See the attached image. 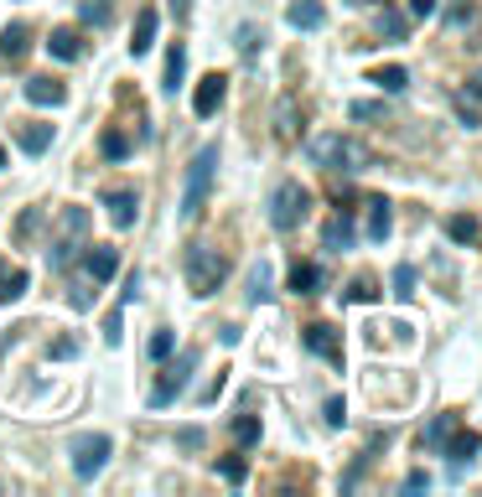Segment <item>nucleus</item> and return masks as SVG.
I'll list each match as a JSON object with an SVG mask.
<instances>
[{"label":"nucleus","mask_w":482,"mask_h":497,"mask_svg":"<svg viewBox=\"0 0 482 497\" xmlns=\"http://www.w3.org/2000/svg\"><path fill=\"white\" fill-rule=\"evenodd\" d=\"M441 11V0H410V16H421V21H430Z\"/></svg>","instance_id":"42"},{"label":"nucleus","mask_w":482,"mask_h":497,"mask_svg":"<svg viewBox=\"0 0 482 497\" xmlns=\"http://www.w3.org/2000/svg\"><path fill=\"white\" fill-rule=\"evenodd\" d=\"M478 234H482V228H478V218H472V212H456V218H446V238H452V244H472Z\"/></svg>","instance_id":"25"},{"label":"nucleus","mask_w":482,"mask_h":497,"mask_svg":"<svg viewBox=\"0 0 482 497\" xmlns=\"http://www.w3.org/2000/svg\"><path fill=\"white\" fill-rule=\"evenodd\" d=\"M109 451H115V440L109 436H78L73 440V471H78L84 482H93L99 471L109 467Z\"/></svg>","instance_id":"7"},{"label":"nucleus","mask_w":482,"mask_h":497,"mask_svg":"<svg viewBox=\"0 0 482 497\" xmlns=\"http://www.w3.org/2000/svg\"><path fill=\"white\" fill-rule=\"evenodd\" d=\"M306 207H311V192H306L301 181H275V192H270V223L280 228V234H291V228L301 223Z\"/></svg>","instance_id":"5"},{"label":"nucleus","mask_w":482,"mask_h":497,"mask_svg":"<svg viewBox=\"0 0 482 497\" xmlns=\"http://www.w3.org/2000/svg\"><path fill=\"white\" fill-rule=\"evenodd\" d=\"M478 451H482V440L472 436V430H452V440L441 445V456H452V467H456V471L467 467V461L478 456Z\"/></svg>","instance_id":"15"},{"label":"nucleus","mask_w":482,"mask_h":497,"mask_svg":"<svg viewBox=\"0 0 482 497\" xmlns=\"http://www.w3.org/2000/svg\"><path fill=\"white\" fill-rule=\"evenodd\" d=\"M301 342H306V352H317V357H327V363H337V368H342V332H337V326L311 322L301 332Z\"/></svg>","instance_id":"8"},{"label":"nucleus","mask_w":482,"mask_h":497,"mask_svg":"<svg viewBox=\"0 0 482 497\" xmlns=\"http://www.w3.org/2000/svg\"><path fill=\"white\" fill-rule=\"evenodd\" d=\"M78 16H84L89 27H109V16H115V11H109V0H84V5H78Z\"/></svg>","instance_id":"33"},{"label":"nucleus","mask_w":482,"mask_h":497,"mask_svg":"<svg viewBox=\"0 0 482 497\" xmlns=\"http://www.w3.org/2000/svg\"><path fill=\"white\" fill-rule=\"evenodd\" d=\"M36 228H42V207H27V212H21V223H16V238H31Z\"/></svg>","instance_id":"37"},{"label":"nucleus","mask_w":482,"mask_h":497,"mask_svg":"<svg viewBox=\"0 0 482 497\" xmlns=\"http://www.w3.org/2000/svg\"><path fill=\"white\" fill-rule=\"evenodd\" d=\"M379 31H384L390 42H405V31H410V21H405L399 11H384V16H379Z\"/></svg>","instance_id":"34"},{"label":"nucleus","mask_w":482,"mask_h":497,"mask_svg":"<svg viewBox=\"0 0 482 497\" xmlns=\"http://www.w3.org/2000/svg\"><path fill=\"white\" fill-rule=\"evenodd\" d=\"M275 140H296V99H280L275 104Z\"/></svg>","instance_id":"23"},{"label":"nucleus","mask_w":482,"mask_h":497,"mask_svg":"<svg viewBox=\"0 0 482 497\" xmlns=\"http://www.w3.org/2000/svg\"><path fill=\"white\" fill-rule=\"evenodd\" d=\"M348 115H353V119H379V115H384V104H374V99H358Z\"/></svg>","instance_id":"41"},{"label":"nucleus","mask_w":482,"mask_h":497,"mask_svg":"<svg viewBox=\"0 0 482 497\" xmlns=\"http://www.w3.org/2000/svg\"><path fill=\"white\" fill-rule=\"evenodd\" d=\"M192 368H197V348H181L177 363H166V368H161V379H156V389H151V405H156V410H166L177 394H187Z\"/></svg>","instance_id":"6"},{"label":"nucleus","mask_w":482,"mask_h":497,"mask_svg":"<svg viewBox=\"0 0 482 497\" xmlns=\"http://www.w3.org/2000/svg\"><path fill=\"white\" fill-rule=\"evenodd\" d=\"M177 445H181V451H197V445H203V430H197V425H181Z\"/></svg>","instance_id":"40"},{"label":"nucleus","mask_w":482,"mask_h":497,"mask_svg":"<svg viewBox=\"0 0 482 497\" xmlns=\"http://www.w3.org/2000/svg\"><path fill=\"white\" fill-rule=\"evenodd\" d=\"M93 285H104V280H115V269H120V249H109V244H89V260H84Z\"/></svg>","instance_id":"10"},{"label":"nucleus","mask_w":482,"mask_h":497,"mask_svg":"<svg viewBox=\"0 0 482 497\" xmlns=\"http://www.w3.org/2000/svg\"><path fill=\"white\" fill-rule=\"evenodd\" d=\"M156 27H161V16H156L151 5H146V11L135 16V36H130V52H135V58H141V52H151V47H156Z\"/></svg>","instance_id":"18"},{"label":"nucleus","mask_w":482,"mask_h":497,"mask_svg":"<svg viewBox=\"0 0 482 497\" xmlns=\"http://www.w3.org/2000/svg\"><path fill=\"white\" fill-rule=\"evenodd\" d=\"M249 301H254V306L270 301V264H265V260L254 264V275H249Z\"/></svg>","instance_id":"30"},{"label":"nucleus","mask_w":482,"mask_h":497,"mask_svg":"<svg viewBox=\"0 0 482 497\" xmlns=\"http://www.w3.org/2000/svg\"><path fill=\"white\" fill-rule=\"evenodd\" d=\"M348 301H358V306H368V301H379V285H374L368 275H358V280L348 285Z\"/></svg>","instance_id":"36"},{"label":"nucleus","mask_w":482,"mask_h":497,"mask_svg":"<svg viewBox=\"0 0 482 497\" xmlns=\"http://www.w3.org/2000/svg\"><path fill=\"white\" fill-rule=\"evenodd\" d=\"M213 172H218V146H203L197 156H192V166H187V181H181V218H187V223H192V218H203Z\"/></svg>","instance_id":"3"},{"label":"nucleus","mask_w":482,"mask_h":497,"mask_svg":"<svg viewBox=\"0 0 482 497\" xmlns=\"http://www.w3.org/2000/svg\"><path fill=\"white\" fill-rule=\"evenodd\" d=\"M104 207H109V223H115V228H130L135 212H141V197H135L130 187H115V192H104Z\"/></svg>","instance_id":"11"},{"label":"nucleus","mask_w":482,"mask_h":497,"mask_svg":"<svg viewBox=\"0 0 482 497\" xmlns=\"http://www.w3.org/2000/svg\"><path fill=\"white\" fill-rule=\"evenodd\" d=\"M342 414H348L342 410V399H327V425H342Z\"/></svg>","instance_id":"45"},{"label":"nucleus","mask_w":482,"mask_h":497,"mask_svg":"<svg viewBox=\"0 0 482 497\" xmlns=\"http://www.w3.org/2000/svg\"><path fill=\"white\" fill-rule=\"evenodd\" d=\"M84 249H89V212H84V207H62L58 223H52V249H47V260H52V269H68Z\"/></svg>","instance_id":"1"},{"label":"nucleus","mask_w":482,"mask_h":497,"mask_svg":"<svg viewBox=\"0 0 482 497\" xmlns=\"http://www.w3.org/2000/svg\"><path fill=\"white\" fill-rule=\"evenodd\" d=\"M151 357H156V363H161V357H172V332H166V326L151 337Z\"/></svg>","instance_id":"39"},{"label":"nucleus","mask_w":482,"mask_h":497,"mask_svg":"<svg viewBox=\"0 0 482 497\" xmlns=\"http://www.w3.org/2000/svg\"><path fill=\"white\" fill-rule=\"evenodd\" d=\"M368 84H379L384 93H405V88H410V73H405L399 62H390V68H374V73H368Z\"/></svg>","instance_id":"21"},{"label":"nucleus","mask_w":482,"mask_h":497,"mask_svg":"<svg viewBox=\"0 0 482 497\" xmlns=\"http://www.w3.org/2000/svg\"><path fill=\"white\" fill-rule=\"evenodd\" d=\"M394 295H399V301L415 295V264H399V269H394Z\"/></svg>","instance_id":"35"},{"label":"nucleus","mask_w":482,"mask_h":497,"mask_svg":"<svg viewBox=\"0 0 482 497\" xmlns=\"http://www.w3.org/2000/svg\"><path fill=\"white\" fill-rule=\"evenodd\" d=\"M181 269H187V291L192 295H213L223 285V275H229V260H223L213 244H192L187 260H181Z\"/></svg>","instance_id":"4"},{"label":"nucleus","mask_w":482,"mask_h":497,"mask_svg":"<svg viewBox=\"0 0 482 497\" xmlns=\"http://www.w3.org/2000/svg\"><path fill=\"white\" fill-rule=\"evenodd\" d=\"M390 203H384V197H374V203H368V238H374V244H384V238H390Z\"/></svg>","instance_id":"22"},{"label":"nucleus","mask_w":482,"mask_h":497,"mask_svg":"<svg viewBox=\"0 0 482 497\" xmlns=\"http://www.w3.org/2000/svg\"><path fill=\"white\" fill-rule=\"evenodd\" d=\"M16 146L27 150V156H42V150L52 146V124H42V119L21 124V130H16Z\"/></svg>","instance_id":"19"},{"label":"nucleus","mask_w":482,"mask_h":497,"mask_svg":"<svg viewBox=\"0 0 482 497\" xmlns=\"http://www.w3.org/2000/svg\"><path fill=\"white\" fill-rule=\"evenodd\" d=\"M120 337H125V322H120V311H109V317H104V342L120 348Z\"/></svg>","instance_id":"38"},{"label":"nucleus","mask_w":482,"mask_h":497,"mask_svg":"<svg viewBox=\"0 0 482 497\" xmlns=\"http://www.w3.org/2000/svg\"><path fill=\"white\" fill-rule=\"evenodd\" d=\"M181 78H187V47H172V52H166V93H177V84Z\"/></svg>","instance_id":"27"},{"label":"nucleus","mask_w":482,"mask_h":497,"mask_svg":"<svg viewBox=\"0 0 482 497\" xmlns=\"http://www.w3.org/2000/svg\"><path fill=\"white\" fill-rule=\"evenodd\" d=\"M27 269H11V264L0 260V301H16V295H27Z\"/></svg>","instance_id":"24"},{"label":"nucleus","mask_w":482,"mask_h":497,"mask_svg":"<svg viewBox=\"0 0 482 497\" xmlns=\"http://www.w3.org/2000/svg\"><path fill=\"white\" fill-rule=\"evenodd\" d=\"M322 285H327L322 264H306V260H296V264H291V291H296V295H317Z\"/></svg>","instance_id":"16"},{"label":"nucleus","mask_w":482,"mask_h":497,"mask_svg":"<svg viewBox=\"0 0 482 497\" xmlns=\"http://www.w3.org/2000/svg\"><path fill=\"white\" fill-rule=\"evenodd\" d=\"M223 93H229V78H223V73H208V78L197 84V93H192V109H197V119H213V115H218Z\"/></svg>","instance_id":"9"},{"label":"nucleus","mask_w":482,"mask_h":497,"mask_svg":"<svg viewBox=\"0 0 482 497\" xmlns=\"http://www.w3.org/2000/svg\"><path fill=\"white\" fill-rule=\"evenodd\" d=\"M322 238H327V249H348V244H353V218H348V212H337Z\"/></svg>","instance_id":"26"},{"label":"nucleus","mask_w":482,"mask_h":497,"mask_svg":"<svg viewBox=\"0 0 482 497\" xmlns=\"http://www.w3.org/2000/svg\"><path fill=\"white\" fill-rule=\"evenodd\" d=\"M456 115L467 119V124H482V78H467V84L456 88Z\"/></svg>","instance_id":"14"},{"label":"nucleus","mask_w":482,"mask_h":497,"mask_svg":"<svg viewBox=\"0 0 482 497\" xmlns=\"http://www.w3.org/2000/svg\"><path fill=\"white\" fill-rule=\"evenodd\" d=\"M306 156L322 166V172H363L368 166V150L348 135H311L306 140Z\"/></svg>","instance_id":"2"},{"label":"nucleus","mask_w":482,"mask_h":497,"mask_svg":"<svg viewBox=\"0 0 482 497\" xmlns=\"http://www.w3.org/2000/svg\"><path fill=\"white\" fill-rule=\"evenodd\" d=\"M472 21H478V0H452V5H446V27L452 31L472 27Z\"/></svg>","instance_id":"28"},{"label":"nucleus","mask_w":482,"mask_h":497,"mask_svg":"<svg viewBox=\"0 0 482 497\" xmlns=\"http://www.w3.org/2000/svg\"><path fill=\"white\" fill-rule=\"evenodd\" d=\"M99 150H104L109 161H125V156H130V140H125L120 130H104V135H99Z\"/></svg>","instance_id":"31"},{"label":"nucleus","mask_w":482,"mask_h":497,"mask_svg":"<svg viewBox=\"0 0 482 497\" xmlns=\"http://www.w3.org/2000/svg\"><path fill=\"white\" fill-rule=\"evenodd\" d=\"M234 440L239 445H260V414H239L234 420Z\"/></svg>","instance_id":"32"},{"label":"nucleus","mask_w":482,"mask_h":497,"mask_svg":"<svg viewBox=\"0 0 482 497\" xmlns=\"http://www.w3.org/2000/svg\"><path fill=\"white\" fill-rule=\"evenodd\" d=\"M0 166H5V146H0Z\"/></svg>","instance_id":"47"},{"label":"nucleus","mask_w":482,"mask_h":497,"mask_svg":"<svg viewBox=\"0 0 482 497\" xmlns=\"http://www.w3.org/2000/svg\"><path fill=\"white\" fill-rule=\"evenodd\" d=\"M425 487H430V477H425V471H410V477H405V493H425Z\"/></svg>","instance_id":"44"},{"label":"nucleus","mask_w":482,"mask_h":497,"mask_svg":"<svg viewBox=\"0 0 482 497\" xmlns=\"http://www.w3.org/2000/svg\"><path fill=\"white\" fill-rule=\"evenodd\" d=\"M31 47V27L27 21H11V27L0 31V62H21Z\"/></svg>","instance_id":"12"},{"label":"nucleus","mask_w":482,"mask_h":497,"mask_svg":"<svg viewBox=\"0 0 482 497\" xmlns=\"http://www.w3.org/2000/svg\"><path fill=\"white\" fill-rule=\"evenodd\" d=\"M285 21H291L296 31H317L322 21H327V5H322V0H291Z\"/></svg>","instance_id":"13"},{"label":"nucleus","mask_w":482,"mask_h":497,"mask_svg":"<svg viewBox=\"0 0 482 497\" xmlns=\"http://www.w3.org/2000/svg\"><path fill=\"white\" fill-rule=\"evenodd\" d=\"M244 477H249V467H244V461H223V482H234V487H239Z\"/></svg>","instance_id":"43"},{"label":"nucleus","mask_w":482,"mask_h":497,"mask_svg":"<svg viewBox=\"0 0 482 497\" xmlns=\"http://www.w3.org/2000/svg\"><path fill=\"white\" fill-rule=\"evenodd\" d=\"M452 430H456V414H436V420H430V430H425V445H430V451H441V445L452 440Z\"/></svg>","instance_id":"29"},{"label":"nucleus","mask_w":482,"mask_h":497,"mask_svg":"<svg viewBox=\"0 0 482 497\" xmlns=\"http://www.w3.org/2000/svg\"><path fill=\"white\" fill-rule=\"evenodd\" d=\"M172 11H177V16H187V11H192V0H172Z\"/></svg>","instance_id":"46"},{"label":"nucleus","mask_w":482,"mask_h":497,"mask_svg":"<svg viewBox=\"0 0 482 497\" xmlns=\"http://www.w3.org/2000/svg\"><path fill=\"white\" fill-rule=\"evenodd\" d=\"M27 99L42 104V109H58L62 99H68V88H62L58 78H27Z\"/></svg>","instance_id":"17"},{"label":"nucleus","mask_w":482,"mask_h":497,"mask_svg":"<svg viewBox=\"0 0 482 497\" xmlns=\"http://www.w3.org/2000/svg\"><path fill=\"white\" fill-rule=\"evenodd\" d=\"M47 52H52L58 62H73L78 52H84V42H78V31L73 27H58L52 36H47Z\"/></svg>","instance_id":"20"}]
</instances>
